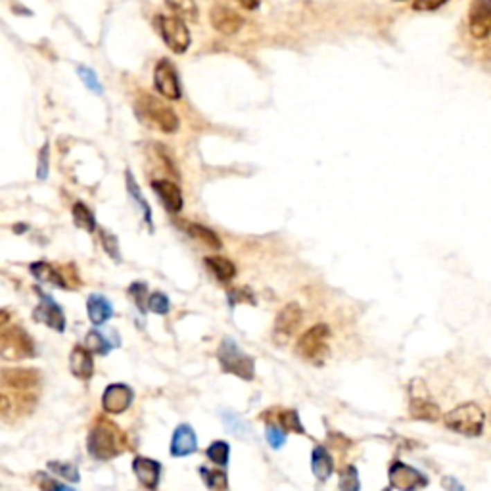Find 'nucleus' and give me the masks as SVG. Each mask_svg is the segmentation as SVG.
<instances>
[{
    "label": "nucleus",
    "mask_w": 491,
    "mask_h": 491,
    "mask_svg": "<svg viewBox=\"0 0 491 491\" xmlns=\"http://www.w3.org/2000/svg\"><path fill=\"white\" fill-rule=\"evenodd\" d=\"M89 453L98 461H109L125 451V438L111 422L98 420L89 434Z\"/></svg>",
    "instance_id": "obj_1"
},
{
    "label": "nucleus",
    "mask_w": 491,
    "mask_h": 491,
    "mask_svg": "<svg viewBox=\"0 0 491 491\" xmlns=\"http://www.w3.org/2000/svg\"><path fill=\"white\" fill-rule=\"evenodd\" d=\"M443 425L451 432L461 434L466 438H478L483 432L485 413L478 403H472V401L463 403L443 415Z\"/></svg>",
    "instance_id": "obj_2"
},
{
    "label": "nucleus",
    "mask_w": 491,
    "mask_h": 491,
    "mask_svg": "<svg viewBox=\"0 0 491 491\" xmlns=\"http://www.w3.org/2000/svg\"><path fill=\"white\" fill-rule=\"evenodd\" d=\"M136 114L150 125L158 127L161 133L171 134L179 129V117L175 111L152 94H141V98H136Z\"/></svg>",
    "instance_id": "obj_3"
},
{
    "label": "nucleus",
    "mask_w": 491,
    "mask_h": 491,
    "mask_svg": "<svg viewBox=\"0 0 491 491\" xmlns=\"http://www.w3.org/2000/svg\"><path fill=\"white\" fill-rule=\"evenodd\" d=\"M217 359H219V363H221L225 373L236 375L242 380H251L256 375L253 359L250 355H246L233 338L223 340V343L219 346V351H217Z\"/></svg>",
    "instance_id": "obj_4"
},
{
    "label": "nucleus",
    "mask_w": 491,
    "mask_h": 491,
    "mask_svg": "<svg viewBox=\"0 0 491 491\" xmlns=\"http://www.w3.org/2000/svg\"><path fill=\"white\" fill-rule=\"evenodd\" d=\"M409 395H411V400H409V413H411L413 418H416V420H428V422H434V420L440 418V407L432 401L430 393H428V388H426V384L422 380L416 378V380L411 382Z\"/></svg>",
    "instance_id": "obj_5"
},
{
    "label": "nucleus",
    "mask_w": 491,
    "mask_h": 491,
    "mask_svg": "<svg viewBox=\"0 0 491 491\" xmlns=\"http://www.w3.org/2000/svg\"><path fill=\"white\" fill-rule=\"evenodd\" d=\"M330 328L326 325H315L301 336L296 346V353L307 361H321L328 353Z\"/></svg>",
    "instance_id": "obj_6"
},
{
    "label": "nucleus",
    "mask_w": 491,
    "mask_h": 491,
    "mask_svg": "<svg viewBox=\"0 0 491 491\" xmlns=\"http://www.w3.org/2000/svg\"><path fill=\"white\" fill-rule=\"evenodd\" d=\"M158 26L161 39H163L169 51H173L175 54H184L188 51L190 31H188V27H186L183 19H179L175 16H159Z\"/></svg>",
    "instance_id": "obj_7"
},
{
    "label": "nucleus",
    "mask_w": 491,
    "mask_h": 491,
    "mask_svg": "<svg viewBox=\"0 0 491 491\" xmlns=\"http://www.w3.org/2000/svg\"><path fill=\"white\" fill-rule=\"evenodd\" d=\"M0 351L4 359H26L33 357V340L24 328H4L0 334Z\"/></svg>",
    "instance_id": "obj_8"
},
{
    "label": "nucleus",
    "mask_w": 491,
    "mask_h": 491,
    "mask_svg": "<svg viewBox=\"0 0 491 491\" xmlns=\"http://www.w3.org/2000/svg\"><path fill=\"white\" fill-rule=\"evenodd\" d=\"M388 478H390L391 488L400 491H418L428 485V478L420 470H416V468L405 465L401 461H395L390 466Z\"/></svg>",
    "instance_id": "obj_9"
},
{
    "label": "nucleus",
    "mask_w": 491,
    "mask_h": 491,
    "mask_svg": "<svg viewBox=\"0 0 491 491\" xmlns=\"http://www.w3.org/2000/svg\"><path fill=\"white\" fill-rule=\"evenodd\" d=\"M468 29L476 41L491 37V0H472L468 10Z\"/></svg>",
    "instance_id": "obj_10"
},
{
    "label": "nucleus",
    "mask_w": 491,
    "mask_h": 491,
    "mask_svg": "<svg viewBox=\"0 0 491 491\" xmlns=\"http://www.w3.org/2000/svg\"><path fill=\"white\" fill-rule=\"evenodd\" d=\"M154 84L158 92L167 100H179L181 98V83L177 75L175 67L169 60H159L154 69Z\"/></svg>",
    "instance_id": "obj_11"
},
{
    "label": "nucleus",
    "mask_w": 491,
    "mask_h": 491,
    "mask_svg": "<svg viewBox=\"0 0 491 491\" xmlns=\"http://www.w3.org/2000/svg\"><path fill=\"white\" fill-rule=\"evenodd\" d=\"M301 319H303V311H301L298 303L284 305L283 311H280L275 319V332H273V336H275L276 343L283 346V343L290 340L292 334L300 328Z\"/></svg>",
    "instance_id": "obj_12"
},
{
    "label": "nucleus",
    "mask_w": 491,
    "mask_h": 491,
    "mask_svg": "<svg viewBox=\"0 0 491 491\" xmlns=\"http://www.w3.org/2000/svg\"><path fill=\"white\" fill-rule=\"evenodd\" d=\"M41 384V375L31 368H4L2 371V386L4 390L29 391Z\"/></svg>",
    "instance_id": "obj_13"
},
{
    "label": "nucleus",
    "mask_w": 491,
    "mask_h": 491,
    "mask_svg": "<svg viewBox=\"0 0 491 491\" xmlns=\"http://www.w3.org/2000/svg\"><path fill=\"white\" fill-rule=\"evenodd\" d=\"M134 393L127 384H111L104 390L102 395V409L109 413V415H119L129 409V405L133 403Z\"/></svg>",
    "instance_id": "obj_14"
},
{
    "label": "nucleus",
    "mask_w": 491,
    "mask_h": 491,
    "mask_svg": "<svg viewBox=\"0 0 491 491\" xmlns=\"http://www.w3.org/2000/svg\"><path fill=\"white\" fill-rule=\"evenodd\" d=\"M209 19H211V26L213 29H217L219 33L223 35H234L238 33L244 26V19L240 17V14H236L233 8L229 6H213L209 12Z\"/></svg>",
    "instance_id": "obj_15"
},
{
    "label": "nucleus",
    "mask_w": 491,
    "mask_h": 491,
    "mask_svg": "<svg viewBox=\"0 0 491 491\" xmlns=\"http://www.w3.org/2000/svg\"><path fill=\"white\" fill-rule=\"evenodd\" d=\"M35 319H37L39 323H44V325L54 328L56 332H64V328H66L64 311H62L58 303L52 300V298H48V296H41V303H39V307L35 309Z\"/></svg>",
    "instance_id": "obj_16"
},
{
    "label": "nucleus",
    "mask_w": 491,
    "mask_h": 491,
    "mask_svg": "<svg viewBox=\"0 0 491 491\" xmlns=\"http://www.w3.org/2000/svg\"><path fill=\"white\" fill-rule=\"evenodd\" d=\"M133 470L139 482L146 488V490H156L159 483V474H161V466L156 461L146 457H136L133 461Z\"/></svg>",
    "instance_id": "obj_17"
},
{
    "label": "nucleus",
    "mask_w": 491,
    "mask_h": 491,
    "mask_svg": "<svg viewBox=\"0 0 491 491\" xmlns=\"http://www.w3.org/2000/svg\"><path fill=\"white\" fill-rule=\"evenodd\" d=\"M152 188L156 190L159 200L166 204V208L169 209V211L177 213V211L183 209V192H181V188H179L175 183L159 179V181H152Z\"/></svg>",
    "instance_id": "obj_18"
},
{
    "label": "nucleus",
    "mask_w": 491,
    "mask_h": 491,
    "mask_svg": "<svg viewBox=\"0 0 491 491\" xmlns=\"http://www.w3.org/2000/svg\"><path fill=\"white\" fill-rule=\"evenodd\" d=\"M196 451V434L188 425L177 426L173 440H171V455L173 457H186Z\"/></svg>",
    "instance_id": "obj_19"
},
{
    "label": "nucleus",
    "mask_w": 491,
    "mask_h": 491,
    "mask_svg": "<svg viewBox=\"0 0 491 491\" xmlns=\"http://www.w3.org/2000/svg\"><path fill=\"white\" fill-rule=\"evenodd\" d=\"M92 351L83 348V346H75L71 355H69V368L77 378L81 380H89L94 373V361H92Z\"/></svg>",
    "instance_id": "obj_20"
},
{
    "label": "nucleus",
    "mask_w": 491,
    "mask_h": 491,
    "mask_svg": "<svg viewBox=\"0 0 491 491\" xmlns=\"http://www.w3.org/2000/svg\"><path fill=\"white\" fill-rule=\"evenodd\" d=\"M87 311H89V319L94 325H104L114 315L111 303L100 294H92L91 298L87 300Z\"/></svg>",
    "instance_id": "obj_21"
},
{
    "label": "nucleus",
    "mask_w": 491,
    "mask_h": 491,
    "mask_svg": "<svg viewBox=\"0 0 491 491\" xmlns=\"http://www.w3.org/2000/svg\"><path fill=\"white\" fill-rule=\"evenodd\" d=\"M311 470L316 480H328L334 472V461L325 447H315L311 455Z\"/></svg>",
    "instance_id": "obj_22"
},
{
    "label": "nucleus",
    "mask_w": 491,
    "mask_h": 491,
    "mask_svg": "<svg viewBox=\"0 0 491 491\" xmlns=\"http://www.w3.org/2000/svg\"><path fill=\"white\" fill-rule=\"evenodd\" d=\"M206 265L209 267V271H211L221 283H229V280H233L234 275H236V267H234L233 261H229L226 258H221V256L206 258Z\"/></svg>",
    "instance_id": "obj_23"
},
{
    "label": "nucleus",
    "mask_w": 491,
    "mask_h": 491,
    "mask_svg": "<svg viewBox=\"0 0 491 491\" xmlns=\"http://www.w3.org/2000/svg\"><path fill=\"white\" fill-rule=\"evenodd\" d=\"M31 273H33L39 280H42V283L54 284V286H58V288H66L67 286L66 278L60 275L58 269H54V267L44 263V261L33 263V265H31Z\"/></svg>",
    "instance_id": "obj_24"
},
{
    "label": "nucleus",
    "mask_w": 491,
    "mask_h": 491,
    "mask_svg": "<svg viewBox=\"0 0 491 491\" xmlns=\"http://www.w3.org/2000/svg\"><path fill=\"white\" fill-rule=\"evenodd\" d=\"M184 229H186V233L190 234L192 238L204 242V244L209 246V248H213V250H219V248H221V240H219V236H217L211 229H208V226L198 225V223H186Z\"/></svg>",
    "instance_id": "obj_25"
},
{
    "label": "nucleus",
    "mask_w": 491,
    "mask_h": 491,
    "mask_svg": "<svg viewBox=\"0 0 491 491\" xmlns=\"http://www.w3.org/2000/svg\"><path fill=\"white\" fill-rule=\"evenodd\" d=\"M166 4L175 14V17L183 21H196L198 19V6L194 0H166Z\"/></svg>",
    "instance_id": "obj_26"
},
{
    "label": "nucleus",
    "mask_w": 491,
    "mask_h": 491,
    "mask_svg": "<svg viewBox=\"0 0 491 491\" xmlns=\"http://www.w3.org/2000/svg\"><path fill=\"white\" fill-rule=\"evenodd\" d=\"M73 221H75L77 226H81V229L89 231V233H92L96 229V219L92 215V211L84 204H81V202H77L75 206H73Z\"/></svg>",
    "instance_id": "obj_27"
},
{
    "label": "nucleus",
    "mask_w": 491,
    "mask_h": 491,
    "mask_svg": "<svg viewBox=\"0 0 491 491\" xmlns=\"http://www.w3.org/2000/svg\"><path fill=\"white\" fill-rule=\"evenodd\" d=\"M200 474L209 490L226 491V488H229V480H226L225 472H215V470H209L206 466H202Z\"/></svg>",
    "instance_id": "obj_28"
},
{
    "label": "nucleus",
    "mask_w": 491,
    "mask_h": 491,
    "mask_svg": "<svg viewBox=\"0 0 491 491\" xmlns=\"http://www.w3.org/2000/svg\"><path fill=\"white\" fill-rule=\"evenodd\" d=\"M221 416H223V422L229 428V432H233L236 438H246L250 434V426L246 425L238 415H234L231 411H223Z\"/></svg>",
    "instance_id": "obj_29"
},
{
    "label": "nucleus",
    "mask_w": 491,
    "mask_h": 491,
    "mask_svg": "<svg viewBox=\"0 0 491 491\" xmlns=\"http://www.w3.org/2000/svg\"><path fill=\"white\" fill-rule=\"evenodd\" d=\"M229 453H231L229 443L221 440L213 441V443L208 447V451H206V455H208L209 461L219 466H226V463H229Z\"/></svg>",
    "instance_id": "obj_30"
},
{
    "label": "nucleus",
    "mask_w": 491,
    "mask_h": 491,
    "mask_svg": "<svg viewBox=\"0 0 491 491\" xmlns=\"http://www.w3.org/2000/svg\"><path fill=\"white\" fill-rule=\"evenodd\" d=\"M87 346H89V350H91L92 353L106 355V353L111 351V348H114L116 343H109L108 338H106L104 334H100L98 330H92V332H89V336H87Z\"/></svg>",
    "instance_id": "obj_31"
},
{
    "label": "nucleus",
    "mask_w": 491,
    "mask_h": 491,
    "mask_svg": "<svg viewBox=\"0 0 491 491\" xmlns=\"http://www.w3.org/2000/svg\"><path fill=\"white\" fill-rule=\"evenodd\" d=\"M340 491H359L361 482H359L357 468L355 466H348L346 470H341L340 474Z\"/></svg>",
    "instance_id": "obj_32"
},
{
    "label": "nucleus",
    "mask_w": 491,
    "mask_h": 491,
    "mask_svg": "<svg viewBox=\"0 0 491 491\" xmlns=\"http://www.w3.org/2000/svg\"><path fill=\"white\" fill-rule=\"evenodd\" d=\"M48 470L56 472V474L66 478L69 482H79V470L71 463H56V461H52V463H48Z\"/></svg>",
    "instance_id": "obj_33"
},
{
    "label": "nucleus",
    "mask_w": 491,
    "mask_h": 491,
    "mask_svg": "<svg viewBox=\"0 0 491 491\" xmlns=\"http://www.w3.org/2000/svg\"><path fill=\"white\" fill-rule=\"evenodd\" d=\"M278 420H280V426H283L284 430H288V432H305L300 422V415H298L296 411H283V413L278 415Z\"/></svg>",
    "instance_id": "obj_34"
},
{
    "label": "nucleus",
    "mask_w": 491,
    "mask_h": 491,
    "mask_svg": "<svg viewBox=\"0 0 491 491\" xmlns=\"http://www.w3.org/2000/svg\"><path fill=\"white\" fill-rule=\"evenodd\" d=\"M77 73H79V77H81V81L84 83V87L89 89V91L96 92V94H102V84L100 81H98V77H96V73L92 71V69H89V67L84 66H79L77 67Z\"/></svg>",
    "instance_id": "obj_35"
},
{
    "label": "nucleus",
    "mask_w": 491,
    "mask_h": 491,
    "mask_svg": "<svg viewBox=\"0 0 491 491\" xmlns=\"http://www.w3.org/2000/svg\"><path fill=\"white\" fill-rule=\"evenodd\" d=\"M148 309L154 311V313H158V315H166L167 311H169V298H167L166 294H161V292H154L148 298Z\"/></svg>",
    "instance_id": "obj_36"
},
{
    "label": "nucleus",
    "mask_w": 491,
    "mask_h": 491,
    "mask_svg": "<svg viewBox=\"0 0 491 491\" xmlns=\"http://www.w3.org/2000/svg\"><path fill=\"white\" fill-rule=\"evenodd\" d=\"M37 483H39V488L44 491H75L73 488H67L64 483L56 482V480H52V478L44 474H37Z\"/></svg>",
    "instance_id": "obj_37"
},
{
    "label": "nucleus",
    "mask_w": 491,
    "mask_h": 491,
    "mask_svg": "<svg viewBox=\"0 0 491 491\" xmlns=\"http://www.w3.org/2000/svg\"><path fill=\"white\" fill-rule=\"evenodd\" d=\"M267 441H269V445H271L273 449H280L284 445V441H286V436H284L280 428L269 425L267 426Z\"/></svg>",
    "instance_id": "obj_38"
},
{
    "label": "nucleus",
    "mask_w": 491,
    "mask_h": 491,
    "mask_svg": "<svg viewBox=\"0 0 491 491\" xmlns=\"http://www.w3.org/2000/svg\"><path fill=\"white\" fill-rule=\"evenodd\" d=\"M449 0H413V10L416 12H434L445 6Z\"/></svg>",
    "instance_id": "obj_39"
},
{
    "label": "nucleus",
    "mask_w": 491,
    "mask_h": 491,
    "mask_svg": "<svg viewBox=\"0 0 491 491\" xmlns=\"http://www.w3.org/2000/svg\"><path fill=\"white\" fill-rule=\"evenodd\" d=\"M37 175H39V179H41V181H44V179H46V175H48V144H44V148L41 150Z\"/></svg>",
    "instance_id": "obj_40"
},
{
    "label": "nucleus",
    "mask_w": 491,
    "mask_h": 491,
    "mask_svg": "<svg viewBox=\"0 0 491 491\" xmlns=\"http://www.w3.org/2000/svg\"><path fill=\"white\" fill-rule=\"evenodd\" d=\"M129 294L133 296L134 301H136V305L141 309H144V303H142V300H144V296H146V284L142 283H134L131 288H129Z\"/></svg>",
    "instance_id": "obj_41"
},
{
    "label": "nucleus",
    "mask_w": 491,
    "mask_h": 491,
    "mask_svg": "<svg viewBox=\"0 0 491 491\" xmlns=\"http://www.w3.org/2000/svg\"><path fill=\"white\" fill-rule=\"evenodd\" d=\"M102 238H104V248L108 250V253H111L114 258L117 259V242L114 236H108V234H102Z\"/></svg>",
    "instance_id": "obj_42"
},
{
    "label": "nucleus",
    "mask_w": 491,
    "mask_h": 491,
    "mask_svg": "<svg viewBox=\"0 0 491 491\" xmlns=\"http://www.w3.org/2000/svg\"><path fill=\"white\" fill-rule=\"evenodd\" d=\"M236 4H240L242 8L246 10H256L259 6V0H234Z\"/></svg>",
    "instance_id": "obj_43"
},
{
    "label": "nucleus",
    "mask_w": 491,
    "mask_h": 491,
    "mask_svg": "<svg viewBox=\"0 0 491 491\" xmlns=\"http://www.w3.org/2000/svg\"><path fill=\"white\" fill-rule=\"evenodd\" d=\"M443 485H445V488H447L449 491H453V490L463 491V485H458V483L455 482L453 478H445V480H443Z\"/></svg>",
    "instance_id": "obj_44"
},
{
    "label": "nucleus",
    "mask_w": 491,
    "mask_h": 491,
    "mask_svg": "<svg viewBox=\"0 0 491 491\" xmlns=\"http://www.w3.org/2000/svg\"><path fill=\"white\" fill-rule=\"evenodd\" d=\"M490 426H491V411H490Z\"/></svg>",
    "instance_id": "obj_45"
},
{
    "label": "nucleus",
    "mask_w": 491,
    "mask_h": 491,
    "mask_svg": "<svg viewBox=\"0 0 491 491\" xmlns=\"http://www.w3.org/2000/svg\"><path fill=\"white\" fill-rule=\"evenodd\" d=\"M398 2H405V0H398Z\"/></svg>",
    "instance_id": "obj_46"
}]
</instances>
